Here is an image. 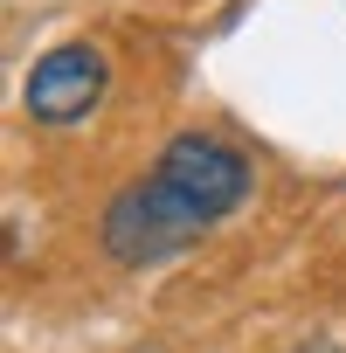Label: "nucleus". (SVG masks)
<instances>
[{
	"label": "nucleus",
	"instance_id": "f257e3e1",
	"mask_svg": "<svg viewBox=\"0 0 346 353\" xmlns=\"http://www.w3.org/2000/svg\"><path fill=\"white\" fill-rule=\"evenodd\" d=\"M201 229H208V222H201L181 194H173L159 173H145V181H132V188L104 208V256H111V263L145 270V263L181 256Z\"/></svg>",
	"mask_w": 346,
	"mask_h": 353
},
{
	"label": "nucleus",
	"instance_id": "f03ea898",
	"mask_svg": "<svg viewBox=\"0 0 346 353\" xmlns=\"http://www.w3.org/2000/svg\"><path fill=\"white\" fill-rule=\"evenodd\" d=\"M159 181L181 194L201 222H222V215H236L243 201H250V159L236 152V145H222V139H208V132H181L166 152H159Z\"/></svg>",
	"mask_w": 346,
	"mask_h": 353
},
{
	"label": "nucleus",
	"instance_id": "7ed1b4c3",
	"mask_svg": "<svg viewBox=\"0 0 346 353\" xmlns=\"http://www.w3.org/2000/svg\"><path fill=\"white\" fill-rule=\"evenodd\" d=\"M104 90H111L104 49H90V42H56V49L35 56V70H28V83H21V104H28L35 125L63 132V125L90 118V111L104 104Z\"/></svg>",
	"mask_w": 346,
	"mask_h": 353
}]
</instances>
